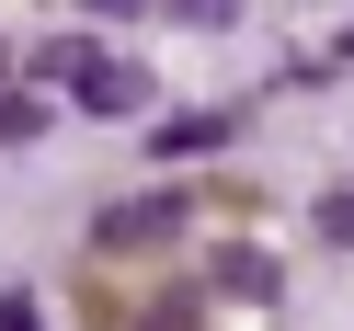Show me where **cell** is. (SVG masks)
<instances>
[{"label": "cell", "mask_w": 354, "mask_h": 331, "mask_svg": "<svg viewBox=\"0 0 354 331\" xmlns=\"http://www.w3.org/2000/svg\"><path fill=\"white\" fill-rule=\"evenodd\" d=\"M0 69H12V57H0Z\"/></svg>", "instance_id": "obj_12"}, {"label": "cell", "mask_w": 354, "mask_h": 331, "mask_svg": "<svg viewBox=\"0 0 354 331\" xmlns=\"http://www.w3.org/2000/svg\"><path fill=\"white\" fill-rule=\"evenodd\" d=\"M0 331H46V308H35L24 285H0Z\"/></svg>", "instance_id": "obj_9"}, {"label": "cell", "mask_w": 354, "mask_h": 331, "mask_svg": "<svg viewBox=\"0 0 354 331\" xmlns=\"http://www.w3.org/2000/svg\"><path fill=\"white\" fill-rule=\"evenodd\" d=\"M240 115H160L149 126V160H206V149H229Z\"/></svg>", "instance_id": "obj_3"}, {"label": "cell", "mask_w": 354, "mask_h": 331, "mask_svg": "<svg viewBox=\"0 0 354 331\" xmlns=\"http://www.w3.org/2000/svg\"><path fill=\"white\" fill-rule=\"evenodd\" d=\"M160 12H171V23H194V35H229V23H240V0H160Z\"/></svg>", "instance_id": "obj_6"}, {"label": "cell", "mask_w": 354, "mask_h": 331, "mask_svg": "<svg viewBox=\"0 0 354 331\" xmlns=\"http://www.w3.org/2000/svg\"><path fill=\"white\" fill-rule=\"evenodd\" d=\"M149 331H194V308H183V297H160V308H149Z\"/></svg>", "instance_id": "obj_10"}, {"label": "cell", "mask_w": 354, "mask_h": 331, "mask_svg": "<svg viewBox=\"0 0 354 331\" xmlns=\"http://www.w3.org/2000/svg\"><path fill=\"white\" fill-rule=\"evenodd\" d=\"M92 57H103V46H92V35H57V46H46V57H35V69H46V80H80V69H92Z\"/></svg>", "instance_id": "obj_7"}, {"label": "cell", "mask_w": 354, "mask_h": 331, "mask_svg": "<svg viewBox=\"0 0 354 331\" xmlns=\"http://www.w3.org/2000/svg\"><path fill=\"white\" fill-rule=\"evenodd\" d=\"M80 12H103V23H126V12H149V0H80Z\"/></svg>", "instance_id": "obj_11"}, {"label": "cell", "mask_w": 354, "mask_h": 331, "mask_svg": "<svg viewBox=\"0 0 354 331\" xmlns=\"http://www.w3.org/2000/svg\"><path fill=\"white\" fill-rule=\"evenodd\" d=\"M320 240H331V252H354V194H320Z\"/></svg>", "instance_id": "obj_8"}, {"label": "cell", "mask_w": 354, "mask_h": 331, "mask_svg": "<svg viewBox=\"0 0 354 331\" xmlns=\"http://www.w3.org/2000/svg\"><path fill=\"white\" fill-rule=\"evenodd\" d=\"M194 229V194L183 183H149V194H115V206L92 217V252H160V240Z\"/></svg>", "instance_id": "obj_1"}, {"label": "cell", "mask_w": 354, "mask_h": 331, "mask_svg": "<svg viewBox=\"0 0 354 331\" xmlns=\"http://www.w3.org/2000/svg\"><path fill=\"white\" fill-rule=\"evenodd\" d=\"M206 274H217V297H240V308H274V297H286V274H274V252H217Z\"/></svg>", "instance_id": "obj_4"}, {"label": "cell", "mask_w": 354, "mask_h": 331, "mask_svg": "<svg viewBox=\"0 0 354 331\" xmlns=\"http://www.w3.org/2000/svg\"><path fill=\"white\" fill-rule=\"evenodd\" d=\"M69 103L80 115H149V69L138 57H92V69L69 80Z\"/></svg>", "instance_id": "obj_2"}, {"label": "cell", "mask_w": 354, "mask_h": 331, "mask_svg": "<svg viewBox=\"0 0 354 331\" xmlns=\"http://www.w3.org/2000/svg\"><path fill=\"white\" fill-rule=\"evenodd\" d=\"M46 138V92H0V149H35Z\"/></svg>", "instance_id": "obj_5"}]
</instances>
